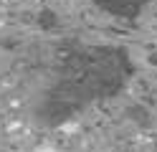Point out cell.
I'll use <instances>...</instances> for the list:
<instances>
[{
  "label": "cell",
  "mask_w": 157,
  "mask_h": 152,
  "mask_svg": "<svg viewBox=\"0 0 157 152\" xmlns=\"http://www.w3.org/2000/svg\"><path fill=\"white\" fill-rule=\"evenodd\" d=\"M56 23H58V18H56V13L53 10H41V15H38V25H41L43 30H51V28H56Z\"/></svg>",
  "instance_id": "cell-3"
},
{
  "label": "cell",
  "mask_w": 157,
  "mask_h": 152,
  "mask_svg": "<svg viewBox=\"0 0 157 152\" xmlns=\"http://www.w3.org/2000/svg\"><path fill=\"white\" fill-rule=\"evenodd\" d=\"M91 3L101 10V13L112 15V18H122V20H137L150 0H91Z\"/></svg>",
  "instance_id": "cell-2"
},
{
  "label": "cell",
  "mask_w": 157,
  "mask_h": 152,
  "mask_svg": "<svg viewBox=\"0 0 157 152\" xmlns=\"http://www.w3.org/2000/svg\"><path fill=\"white\" fill-rule=\"evenodd\" d=\"M132 76V56L122 46H68L36 104V122L48 129L61 127L89 107L114 99Z\"/></svg>",
  "instance_id": "cell-1"
}]
</instances>
